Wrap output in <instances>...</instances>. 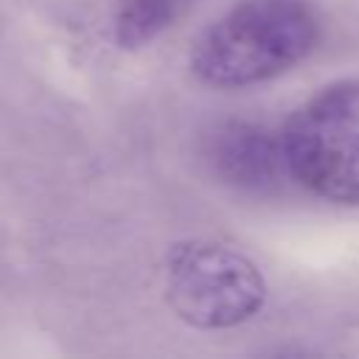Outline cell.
Segmentation results:
<instances>
[{"mask_svg":"<svg viewBox=\"0 0 359 359\" xmlns=\"http://www.w3.org/2000/svg\"><path fill=\"white\" fill-rule=\"evenodd\" d=\"M320 36L309 0H238L191 45L188 65L210 87L269 81L303 62Z\"/></svg>","mask_w":359,"mask_h":359,"instance_id":"obj_1","label":"cell"},{"mask_svg":"<svg viewBox=\"0 0 359 359\" xmlns=\"http://www.w3.org/2000/svg\"><path fill=\"white\" fill-rule=\"evenodd\" d=\"M286 171L314 196L359 208V81H334L283 123Z\"/></svg>","mask_w":359,"mask_h":359,"instance_id":"obj_2","label":"cell"},{"mask_svg":"<svg viewBox=\"0 0 359 359\" xmlns=\"http://www.w3.org/2000/svg\"><path fill=\"white\" fill-rule=\"evenodd\" d=\"M165 300L194 328H233L261 311L266 280L244 252L194 238L174 244L165 255Z\"/></svg>","mask_w":359,"mask_h":359,"instance_id":"obj_3","label":"cell"},{"mask_svg":"<svg viewBox=\"0 0 359 359\" xmlns=\"http://www.w3.org/2000/svg\"><path fill=\"white\" fill-rule=\"evenodd\" d=\"M216 163L222 174L238 185L264 188L278 180L280 165L286 168L280 137L252 123H230L216 143Z\"/></svg>","mask_w":359,"mask_h":359,"instance_id":"obj_4","label":"cell"}]
</instances>
